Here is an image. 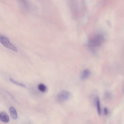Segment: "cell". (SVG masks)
<instances>
[{"label": "cell", "instance_id": "9", "mask_svg": "<svg viewBox=\"0 0 124 124\" xmlns=\"http://www.w3.org/2000/svg\"><path fill=\"white\" fill-rule=\"evenodd\" d=\"M9 80L11 82L15 84V85L22 87H25V85L21 83H20L15 81L14 79H13V78H9Z\"/></svg>", "mask_w": 124, "mask_h": 124}, {"label": "cell", "instance_id": "6", "mask_svg": "<svg viewBox=\"0 0 124 124\" xmlns=\"http://www.w3.org/2000/svg\"><path fill=\"white\" fill-rule=\"evenodd\" d=\"M90 72L88 69H85L82 72L81 76L80 78L82 80H84L87 78L90 75Z\"/></svg>", "mask_w": 124, "mask_h": 124}, {"label": "cell", "instance_id": "8", "mask_svg": "<svg viewBox=\"0 0 124 124\" xmlns=\"http://www.w3.org/2000/svg\"><path fill=\"white\" fill-rule=\"evenodd\" d=\"M38 87L39 90L42 92H45L46 89V86L43 84H39L38 86Z\"/></svg>", "mask_w": 124, "mask_h": 124}, {"label": "cell", "instance_id": "2", "mask_svg": "<svg viewBox=\"0 0 124 124\" xmlns=\"http://www.w3.org/2000/svg\"><path fill=\"white\" fill-rule=\"evenodd\" d=\"M0 43L6 47L17 52V50L16 47L10 41L6 36L0 34Z\"/></svg>", "mask_w": 124, "mask_h": 124}, {"label": "cell", "instance_id": "1", "mask_svg": "<svg viewBox=\"0 0 124 124\" xmlns=\"http://www.w3.org/2000/svg\"><path fill=\"white\" fill-rule=\"evenodd\" d=\"M104 40L102 36L97 34L93 36L89 39L88 44L90 47H93L98 46L102 43Z\"/></svg>", "mask_w": 124, "mask_h": 124}, {"label": "cell", "instance_id": "7", "mask_svg": "<svg viewBox=\"0 0 124 124\" xmlns=\"http://www.w3.org/2000/svg\"><path fill=\"white\" fill-rule=\"evenodd\" d=\"M96 102L97 108V112L99 115L101 114V109L100 104V101L98 97L96 96Z\"/></svg>", "mask_w": 124, "mask_h": 124}, {"label": "cell", "instance_id": "3", "mask_svg": "<svg viewBox=\"0 0 124 124\" xmlns=\"http://www.w3.org/2000/svg\"><path fill=\"white\" fill-rule=\"evenodd\" d=\"M70 96V93L68 91L63 90L61 91L57 94L56 99L58 102H63L69 99Z\"/></svg>", "mask_w": 124, "mask_h": 124}, {"label": "cell", "instance_id": "4", "mask_svg": "<svg viewBox=\"0 0 124 124\" xmlns=\"http://www.w3.org/2000/svg\"><path fill=\"white\" fill-rule=\"evenodd\" d=\"M0 120L5 123H8L9 121V117L6 112H2L0 113Z\"/></svg>", "mask_w": 124, "mask_h": 124}, {"label": "cell", "instance_id": "5", "mask_svg": "<svg viewBox=\"0 0 124 124\" xmlns=\"http://www.w3.org/2000/svg\"><path fill=\"white\" fill-rule=\"evenodd\" d=\"M9 111L12 119L15 120L17 118V112L14 107H10L9 108Z\"/></svg>", "mask_w": 124, "mask_h": 124}, {"label": "cell", "instance_id": "10", "mask_svg": "<svg viewBox=\"0 0 124 124\" xmlns=\"http://www.w3.org/2000/svg\"><path fill=\"white\" fill-rule=\"evenodd\" d=\"M104 112L106 115H107L108 114V109L107 108H104L103 109Z\"/></svg>", "mask_w": 124, "mask_h": 124}]
</instances>
